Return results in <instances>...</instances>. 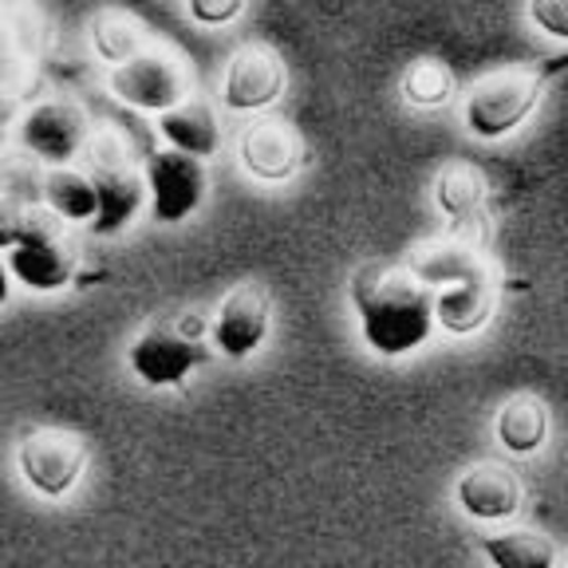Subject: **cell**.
<instances>
[{"instance_id": "6da1fadb", "label": "cell", "mask_w": 568, "mask_h": 568, "mask_svg": "<svg viewBox=\"0 0 568 568\" xmlns=\"http://www.w3.org/2000/svg\"><path fill=\"white\" fill-rule=\"evenodd\" d=\"M347 301L367 352L383 359L418 352L435 332V293L410 268L364 265L347 281Z\"/></svg>"}, {"instance_id": "7a4b0ae2", "label": "cell", "mask_w": 568, "mask_h": 568, "mask_svg": "<svg viewBox=\"0 0 568 568\" xmlns=\"http://www.w3.org/2000/svg\"><path fill=\"white\" fill-rule=\"evenodd\" d=\"M541 71H494V75H486V80H478L466 91V99H462V123L481 142L509 139L517 126L529 123V115L541 106Z\"/></svg>"}, {"instance_id": "3957f363", "label": "cell", "mask_w": 568, "mask_h": 568, "mask_svg": "<svg viewBox=\"0 0 568 568\" xmlns=\"http://www.w3.org/2000/svg\"><path fill=\"white\" fill-rule=\"evenodd\" d=\"M12 268V281L24 284L28 293H60L75 281V245L63 233V222L55 217H40V213H24L17 241L4 253Z\"/></svg>"}, {"instance_id": "277c9868", "label": "cell", "mask_w": 568, "mask_h": 568, "mask_svg": "<svg viewBox=\"0 0 568 568\" xmlns=\"http://www.w3.org/2000/svg\"><path fill=\"white\" fill-rule=\"evenodd\" d=\"M91 182H95L99 210L91 233L95 237H115L139 217L142 202H146V174L131 166L123 139L103 134L91 142Z\"/></svg>"}, {"instance_id": "5b68a950", "label": "cell", "mask_w": 568, "mask_h": 568, "mask_svg": "<svg viewBox=\"0 0 568 568\" xmlns=\"http://www.w3.org/2000/svg\"><path fill=\"white\" fill-rule=\"evenodd\" d=\"M91 446L75 430L63 426H40L32 435H24L17 450V466L24 486L44 501H60L71 489L80 486L83 470H88Z\"/></svg>"}, {"instance_id": "8992f818", "label": "cell", "mask_w": 568, "mask_h": 568, "mask_svg": "<svg viewBox=\"0 0 568 568\" xmlns=\"http://www.w3.org/2000/svg\"><path fill=\"white\" fill-rule=\"evenodd\" d=\"M146 174V202H151V217L162 225H178L194 217L202 210L205 194H210V174H205L202 159H190L182 151H154L142 166Z\"/></svg>"}, {"instance_id": "52a82bcc", "label": "cell", "mask_w": 568, "mask_h": 568, "mask_svg": "<svg viewBox=\"0 0 568 568\" xmlns=\"http://www.w3.org/2000/svg\"><path fill=\"white\" fill-rule=\"evenodd\" d=\"M126 364L146 387H182L197 367L210 364V344L182 336L174 324H151L126 347Z\"/></svg>"}, {"instance_id": "ba28073f", "label": "cell", "mask_w": 568, "mask_h": 568, "mask_svg": "<svg viewBox=\"0 0 568 568\" xmlns=\"http://www.w3.org/2000/svg\"><path fill=\"white\" fill-rule=\"evenodd\" d=\"M268 332H273V301L257 281H245L233 293H225V301L213 312L210 344L213 352L241 364L265 347Z\"/></svg>"}, {"instance_id": "9c48e42d", "label": "cell", "mask_w": 568, "mask_h": 568, "mask_svg": "<svg viewBox=\"0 0 568 568\" xmlns=\"http://www.w3.org/2000/svg\"><path fill=\"white\" fill-rule=\"evenodd\" d=\"M111 95L146 115H166L190 99V75L170 55L142 52L139 60L111 68Z\"/></svg>"}, {"instance_id": "30bf717a", "label": "cell", "mask_w": 568, "mask_h": 568, "mask_svg": "<svg viewBox=\"0 0 568 568\" xmlns=\"http://www.w3.org/2000/svg\"><path fill=\"white\" fill-rule=\"evenodd\" d=\"M288 88V71H284V60L273 52V48H241L237 55L225 68L222 80V99L230 111L237 115H261Z\"/></svg>"}, {"instance_id": "8fae6325", "label": "cell", "mask_w": 568, "mask_h": 568, "mask_svg": "<svg viewBox=\"0 0 568 568\" xmlns=\"http://www.w3.org/2000/svg\"><path fill=\"white\" fill-rule=\"evenodd\" d=\"M20 142H24L36 159H44L52 170L68 166L88 146V115L75 103H68V99L36 103L20 119Z\"/></svg>"}, {"instance_id": "7c38bea8", "label": "cell", "mask_w": 568, "mask_h": 568, "mask_svg": "<svg viewBox=\"0 0 568 568\" xmlns=\"http://www.w3.org/2000/svg\"><path fill=\"white\" fill-rule=\"evenodd\" d=\"M454 501L474 521L506 525L521 509L525 489L506 462H474L470 470H462V478L454 481Z\"/></svg>"}, {"instance_id": "4fadbf2b", "label": "cell", "mask_w": 568, "mask_h": 568, "mask_svg": "<svg viewBox=\"0 0 568 568\" xmlns=\"http://www.w3.org/2000/svg\"><path fill=\"white\" fill-rule=\"evenodd\" d=\"M241 170L257 182H288L304 166V142L284 119H253L237 142Z\"/></svg>"}, {"instance_id": "5bb4252c", "label": "cell", "mask_w": 568, "mask_h": 568, "mask_svg": "<svg viewBox=\"0 0 568 568\" xmlns=\"http://www.w3.org/2000/svg\"><path fill=\"white\" fill-rule=\"evenodd\" d=\"M435 205L443 217H450V237L470 241L481 248L486 237V205H489V182L470 162H450L435 178Z\"/></svg>"}, {"instance_id": "9a60e30c", "label": "cell", "mask_w": 568, "mask_h": 568, "mask_svg": "<svg viewBox=\"0 0 568 568\" xmlns=\"http://www.w3.org/2000/svg\"><path fill=\"white\" fill-rule=\"evenodd\" d=\"M407 268L430 288V293H443L450 284L474 281V276H489L486 261H481V248L458 237H443V241H435V245L415 248V257H410Z\"/></svg>"}, {"instance_id": "2e32d148", "label": "cell", "mask_w": 568, "mask_h": 568, "mask_svg": "<svg viewBox=\"0 0 568 568\" xmlns=\"http://www.w3.org/2000/svg\"><path fill=\"white\" fill-rule=\"evenodd\" d=\"M159 134L166 139L170 151H182L202 162L222 151V126H217L213 106L194 95L186 103H178L174 111H166V115H159Z\"/></svg>"}, {"instance_id": "e0dca14e", "label": "cell", "mask_w": 568, "mask_h": 568, "mask_svg": "<svg viewBox=\"0 0 568 568\" xmlns=\"http://www.w3.org/2000/svg\"><path fill=\"white\" fill-rule=\"evenodd\" d=\"M494 304L497 293L489 276L450 284V288L435 293V324H443V332H450V336H474L489 324Z\"/></svg>"}, {"instance_id": "ac0fdd59", "label": "cell", "mask_w": 568, "mask_h": 568, "mask_svg": "<svg viewBox=\"0 0 568 568\" xmlns=\"http://www.w3.org/2000/svg\"><path fill=\"white\" fill-rule=\"evenodd\" d=\"M494 435L517 458L537 454L545 446V438H549V407L537 395H514V399H506L501 410H497Z\"/></svg>"}, {"instance_id": "d6986e66", "label": "cell", "mask_w": 568, "mask_h": 568, "mask_svg": "<svg viewBox=\"0 0 568 568\" xmlns=\"http://www.w3.org/2000/svg\"><path fill=\"white\" fill-rule=\"evenodd\" d=\"M44 202L55 222H63V225H91L99 210L95 182H91V174H83V170H75V166L48 170Z\"/></svg>"}, {"instance_id": "ffe728a7", "label": "cell", "mask_w": 568, "mask_h": 568, "mask_svg": "<svg viewBox=\"0 0 568 568\" xmlns=\"http://www.w3.org/2000/svg\"><path fill=\"white\" fill-rule=\"evenodd\" d=\"M481 557L494 568H557V545L537 529H501L481 537Z\"/></svg>"}, {"instance_id": "44dd1931", "label": "cell", "mask_w": 568, "mask_h": 568, "mask_svg": "<svg viewBox=\"0 0 568 568\" xmlns=\"http://www.w3.org/2000/svg\"><path fill=\"white\" fill-rule=\"evenodd\" d=\"M91 44H95L99 60L115 63V68L139 60L142 52H151L146 48V32L131 17H115V12H106V17H99L91 24Z\"/></svg>"}, {"instance_id": "7402d4cb", "label": "cell", "mask_w": 568, "mask_h": 568, "mask_svg": "<svg viewBox=\"0 0 568 568\" xmlns=\"http://www.w3.org/2000/svg\"><path fill=\"white\" fill-rule=\"evenodd\" d=\"M454 71L446 68L443 60L426 55V60H415L403 75V99L410 106H423V111H435V106H446L454 99Z\"/></svg>"}, {"instance_id": "603a6c76", "label": "cell", "mask_w": 568, "mask_h": 568, "mask_svg": "<svg viewBox=\"0 0 568 568\" xmlns=\"http://www.w3.org/2000/svg\"><path fill=\"white\" fill-rule=\"evenodd\" d=\"M525 17L537 32L568 44V0H525Z\"/></svg>"}, {"instance_id": "cb8c5ba5", "label": "cell", "mask_w": 568, "mask_h": 568, "mask_svg": "<svg viewBox=\"0 0 568 568\" xmlns=\"http://www.w3.org/2000/svg\"><path fill=\"white\" fill-rule=\"evenodd\" d=\"M248 0H186L190 17L202 28H225L245 12Z\"/></svg>"}, {"instance_id": "d4e9b609", "label": "cell", "mask_w": 568, "mask_h": 568, "mask_svg": "<svg viewBox=\"0 0 568 568\" xmlns=\"http://www.w3.org/2000/svg\"><path fill=\"white\" fill-rule=\"evenodd\" d=\"M20 225H24V213H20L17 205L9 202V194L0 190V248H12Z\"/></svg>"}, {"instance_id": "484cf974", "label": "cell", "mask_w": 568, "mask_h": 568, "mask_svg": "<svg viewBox=\"0 0 568 568\" xmlns=\"http://www.w3.org/2000/svg\"><path fill=\"white\" fill-rule=\"evenodd\" d=\"M12 268H9V257H4V253H0V308H4V304H9V296H12Z\"/></svg>"}]
</instances>
